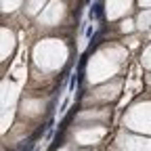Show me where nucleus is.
Wrapping results in <instances>:
<instances>
[{
    "instance_id": "obj_1",
    "label": "nucleus",
    "mask_w": 151,
    "mask_h": 151,
    "mask_svg": "<svg viewBox=\"0 0 151 151\" xmlns=\"http://www.w3.org/2000/svg\"><path fill=\"white\" fill-rule=\"evenodd\" d=\"M88 17L92 19V21H101V19H105V9L101 2H92L90 11H88Z\"/></svg>"
},
{
    "instance_id": "obj_2",
    "label": "nucleus",
    "mask_w": 151,
    "mask_h": 151,
    "mask_svg": "<svg viewBox=\"0 0 151 151\" xmlns=\"http://www.w3.org/2000/svg\"><path fill=\"white\" fill-rule=\"evenodd\" d=\"M67 105H69V101H67V99H65V101H63V105H61V109H59V113H63V111H65V109H67Z\"/></svg>"
}]
</instances>
